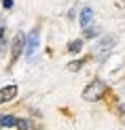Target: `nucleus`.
Returning <instances> with one entry per match:
<instances>
[{"mask_svg": "<svg viewBox=\"0 0 125 130\" xmlns=\"http://www.w3.org/2000/svg\"><path fill=\"white\" fill-rule=\"evenodd\" d=\"M17 96V85H7V88L0 90V105L2 102H9L11 98H15Z\"/></svg>", "mask_w": 125, "mask_h": 130, "instance_id": "f257e3e1", "label": "nucleus"}, {"mask_svg": "<svg viewBox=\"0 0 125 130\" xmlns=\"http://www.w3.org/2000/svg\"><path fill=\"white\" fill-rule=\"evenodd\" d=\"M36 49H38V32H32L30 34V41H28V47H26V53H28V58H32L36 53Z\"/></svg>", "mask_w": 125, "mask_h": 130, "instance_id": "f03ea898", "label": "nucleus"}, {"mask_svg": "<svg viewBox=\"0 0 125 130\" xmlns=\"http://www.w3.org/2000/svg\"><path fill=\"white\" fill-rule=\"evenodd\" d=\"M102 92H104V85L95 81V83H93V90H85V92H83V96H85V98H97Z\"/></svg>", "mask_w": 125, "mask_h": 130, "instance_id": "7ed1b4c3", "label": "nucleus"}, {"mask_svg": "<svg viewBox=\"0 0 125 130\" xmlns=\"http://www.w3.org/2000/svg\"><path fill=\"white\" fill-rule=\"evenodd\" d=\"M91 19H93V11L85 7L83 11H81V26H83V28H87V26L91 24Z\"/></svg>", "mask_w": 125, "mask_h": 130, "instance_id": "20e7f679", "label": "nucleus"}, {"mask_svg": "<svg viewBox=\"0 0 125 130\" xmlns=\"http://www.w3.org/2000/svg\"><path fill=\"white\" fill-rule=\"evenodd\" d=\"M17 124H19L17 117H13V115H0V126L11 128V126H17Z\"/></svg>", "mask_w": 125, "mask_h": 130, "instance_id": "39448f33", "label": "nucleus"}, {"mask_svg": "<svg viewBox=\"0 0 125 130\" xmlns=\"http://www.w3.org/2000/svg\"><path fill=\"white\" fill-rule=\"evenodd\" d=\"M21 49H23V36H15V41H13V58H17Z\"/></svg>", "mask_w": 125, "mask_h": 130, "instance_id": "423d86ee", "label": "nucleus"}, {"mask_svg": "<svg viewBox=\"0 0 125 130\" xmlns=\"http://www.w3.org/2000/svg\"><path fill=\"white\" fill-rule=\"evenodd\" d=\"M17 126L21 128V130H34V124H32L30 120H19V124Z\"/></svg>", "mask_w": 125, "mask_h": 130, "instance_id": "0eeeda50", "label": "nucleus"}, {"mask_svg": "<svg viewBox=\"0 0 125 130\" xmlns=\"http://www.w3.org/2000/svg\"><path fill=\"white\" fill-rule=\"evenodd\" d=\"M81 47H83V43H81V41L70 43V53H79V51H81Z\"/></svg>", "mask_w": 125, "mask_h": 130, "instance_id": "6e6552de", "label": "nucleus"}, {"mask_svg": "<svg viewBox=\"0 0 125 130\" xmlns=\"http://www.w3.org/2000/svg\"><path fill=\"white\" fill-rule=\"evenodd\" d=\"M79 66H81V62H74V64H70L68 68H70V70H79Z\"/></svg>", "mask_w": 125, "mask_h": 130, "instance_id": "1a4fd4ad", "label": "nucleus"}, {"mask_svg": "<svg viewBox=\"0 0 125 130\" xmlns=\"http://www.w3.org/2000/svg\"><path fill=\"white\" fill-rule=\"evenodd\" d=\"M2 4H4L7 9H11V7H13V0H2Z\"/></svg>", "mask_w": 125, "mask_h": 130, "instance_id": "9d476101", "label": "nucleus"}]
</instances>
